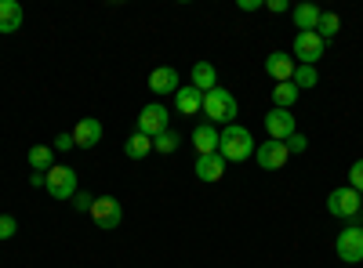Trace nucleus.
<instances>
[{
    "label": "nucleus",
    "mask_w": 363,
    "mask_h": 268,
    "mask_svg": "<svg viewBox=\"0 0 363 268\" xmlns=\"http://www.w3.org/2000/svg\"><path fill=\"white\" fill-rule=\"evenodd\" d=\"M258 8H265L262 0H240V11H258Z\"/></svg>",
    "instance_id": "32"
},
{
    "label": "nucleus",
    "mask_w": 363,
    "mask_h": 268,
    "mask_svg": "<svg viewBox=\"0 0 363 268\" xmlns=\"http://www.w3.org/2000/svg\"><path fill=\"white\" fill-rule=\"evenodd\" d=\"M87 214L95 218V225H99L102 232H113V228L124 225V203H120L116 196H99L95 203H91Z\"/></svg>",
    "instance_id": "4"
},
{
    "label": "nucleus",
    "mask_w": 363,
    "mask_h": 268,
    "mask_svg": "<svg viewBox=\"0 0 363 268\" xmlns=\"http://www.w3.org/2000/svg\"><path fill=\"white\" fill-rule=\"evenodd\" d=\"M203 116H211V124H233L236 120V112H240V105H236V98L225 91V87H215V91H207L203 95V109H200Z\"/></svg>",
    "instance_id": "2"
},
{
    "label": "nucleus",
    "mask_w": 363,
    "mask_h": 268,
    "mask_svg": "<svg viewBox=\"0 0 363 268\" xmlns=\"http://www.w3.org/2000/svg\"><path fill=\"white\" fill-rule=\"evenodd\" d=\"M323 51H327V40L316 33H294V62L298 66H316L320 58H323Z\"/></svg>",
    "instance_id": "6"
},
{
    "label": "nucleus",
    "mask_w": 363,
    "mask_h": 268,
    "mask_svg": "<svg viewBox=\"0 0 363 268\" xmlns=\"http://www.w3.org/2000/svg\"><path fill=\"white\" fill-rule=\"evenodd\" d=\"M69 134H73V145H77V148H95V145L102 141V124L95 120V116H84V120H80Z\"/></svg>",
    "instance_id": "12"
},
{
    "label": "nucleus",
    "mask_w": 363,
    "mask_h": 268,
    "mask_svg": "<svg viewBox=\"0 0 363 268\" xmlns=\"http://www.w3.org/2000/svg\"><path fill=\"white\" fill-rule=\"evenodd\" d=\"M349 189H356V192L363 196V160H356V163L349 167Z\"/></svg>",
    "instance_id": "26"
},
{
    "label": "nucleus",
    "mask_w": 363,
    "mask_h": 268,
    "mask_svg": "<svg viewBox=\"0 0 363 268\" xmlns=\"http://www.w3.org/2000/svg\"><path fill=\"white\" fill-rule=\"evenodd\" d=\"M189 76H193V87H196L200 95H207V91H215V87H218V69L211 66V62H196L189 69Z\"/></svg>",
    "instance_id": "17"
},
{
    "label": "nucleus",
    "mask_w": 363,
    "mask_h": 268,
    "mask_svg": "<svg viewBox=\"0 0 363 268\" xmlns=\"http://www.w3.org/2000/svg\"><path fill=\"white\" fill-rule=\"evenodd\" d=\"M255 160H258V167L262 170H280L287 160H291V153H287V145L284 141H265V145H258L255 148Z\"/></svg>",
    "instance_id": "10"
},
{
    "label": "nucleus",
    "mask_w": 363,
    "mask_h": 268,
    "mask_svg": "<svg viewBox=\"0 0 363 268\" xmlns=\"http://www.w3.org/2000/svg\"><path fill=\"white\" fill-rule=\"evenodd\" d=\"M26 160H29V167H33V174H48V170L55 167V163H51V160H55V148H51V145H33Z\"/></svg>",
    "instance_id": "20"
},
{
    "label": "nucleus",
    "mask_w": 363,
    "mask_h": 268,
    "mask_svg": "<svg viewBox=\"0 0 363 268\" xmlns=\"http://www.w3.org/2000/svg\"><path fill=\"white\" fill-rule=\"evenodd\" d=\"M171 124V116H167V109L164 105H145L142 112H138V134H145V138H160L164 131H171L167 127Z\"/></svg>",
    "instance_id": "8"
},
{
    "label": "nucleus",
    "mask_w": 363,
    "mask_h": 268,
    "mask_svg": "<svg viewBox=\"0 0 363 268\" xmlns=\"http://www.w3.org/2000/svg\"><path fill=\"white\" fill-rule=\"evenodd\" d=\"M29 185H33V189H44V174H29Z\"/></svg>",
    "instance_id": "33"
},
{
    "label": "nucleus",
    "mask_w": 363,
    "mask_h": 268,
    "mask_svg": "<svg viewBox=\"0 0 363 268\" xmlns=\"http://www.w3.org/2000/svg\"><path fill=\"white\" fill-rule=\"evenodd\" d=\"M272 15H284V11H291V4H287V0H269V4H265Z\"/></svg>",
    "instance_id": "31"
},
{
    "label": "nucleus",
    "mask_w": 363,
    "mask_h": 268,
    "mask_svg": "<svg viewBox=\"0 0 363 268\" xmlns=\"http://www.w3.org/2000/svg\"><path fill=\"white\" fill-rule=\"evenodd\" d=\"M338 29H342V18L335 11H320V22H316V33L323 40H335L338 37Z\"/></svg>",
    "instance_id": "23"
},
{
    "label": "nucleus",
    "mask_w": 363,
    "mask_h": 268,
    "mask_svg": "<svg viewBox=\"0 0 363 268\" xmlns=\"http://www.w3.org/2000/svg\"><path fill=\"white\" fill-rule=\"evenodd\" d=\"M22 29V4L18 0H0V33H18Z\"/></svg>",
    "instance_id": "18"
},
{
    "label": "nucleus",
    "mask_w": 363,
    "mask_h": 268,
    "mask_svg": "<svg viewBox=\"0 0 363 268\" xmlns=\"http://www.w3.org/2000/svg\"><path fill=\"white\" fill-rule=\"evenodd\" d=\"M218 138H222V131H215V124H200V127L193 131L196 156H211V153H218Z\"/></svg>",
    "instance_id": "14"
},
{
    "label": "nucleus",
    "mask_w": 363,
    "mask_h": 268,
    "mask_svg": "<svg viewBox=\"0 0 363 268\" xmlns=\"http://www.w3.org/2000/svg\"><path fill=\"white\" fill-rule=\"evenodd\" d=\"M51 148H58V153H69V148H77V145H73V134H58Z\"/></svg>",
    "instance_id": "30"
},
{
    "label": "nucleus",
    "mask_w": 363,
    "mask_h": 268,
    "mask_svg": "<svg viewBox=\"0 0 363 268\" xmlns=\"http://www.w3.org/2000/svg\"><path fill=\"white\" fill-rule=\"evenodd\" d=\"M255 148H258V145H255L251 131L240 127V124H229V127L222 131V138H218V156H222L225 163H244V160H251Z\"/></svg>",
    "instance_id": "1"
},
{
    "label": "nucleus",
    "mask_w": 363,
    "mask_h": 268,
    "mask_svg": "<svg viewBox=\"0 0 363 268\" xmlns=\"http://www.w3.org/2000/svg\"><path fill=\"white\" fill-rule=\"evenodd\" d=\"M174 105H178L182 116H196V112L203 109V95L196 91L193 83H189V87H178V91H174Z\"/></svg>",
    "instance_id": "16"
},
{
    "label": "nucleus",
    "mask_w": 363,
    "mask_h": 268,
    "mask_svg": "<svg viewBox=\"0 0 363 268\" xmlns=\"http://www.w3.org/2000/svg\"><path fill=\"white\" fill-rule=\"evenodd\" d=\"M196 177H200V182H222V177H225V160L218 153L196 156Z\"/></svg>",
    "instance_id": "15"
},
{
    "label": "nucleus",
    "mask_w": 363,
    "mask_h": 268,
    "mask_svg": "<svg viewBox=\"0 0 363 268\" xmlns=\"http://www.w3.org/2000/svg\"><path fill=\"white\" fill-rule=\"evenodd\" d=\"M294 69H298V62H294V54H287V51H272L265 58V73L277 80V83H291L294 80Z\"/></svg>",
    "instance_id": "11"
},
{
    "label": "nucleus",
    "mask_w": 363,
    "mask_h": 268,
    "mask_svg": "<svg viewBox=\"0 0 363 268\" xmlns=\"http://www.w3.org/2000/svg\"><path fill=\"white\" fill-rule=\"evenodd\" d=\"M335 250L345 264H356L363 261V225H349L338 232V240H335Z\"/></svg>",
    "instance_id": "7"
},
{
    "label": "nucleus",
    "mask_w": 363,
    "mask_h": 268,
    "mask_svg": "<svg viewBox=\"0 0 363 268\" xmlns=\"http://www.w3.org/2000/svg\"><path fill=\"white\" fill-rule=\"evenodd\" d=\"M363 211V196L356 192V189H349V185H342V189H335L327 196V214H335V218H356Z\"/></svg>",
    "instance_id": "5"
},
{
    "label": "nucleus",
    "mask_w": 363,
    "mask_h": 268,
    "mask_svg": "<svg viewBox=\"0 0 363 268\" xmlns=\"http://www.w3.org/2000/svg\"><path fill=\"white\" fill-rule=\"evenodd\" d=\"M284 145H287V153H306V148H309V138L301 134V131H294V134H291Z\"/></svg>",
    "instance_id": "27"
},
{
    "label": "nucleus",
    "mask_w": 363,
    "mask_h": 268,
    "mask_svg": "<svg viewBox=\"0 0 363 268\" xmlns=\"http://www.w3.org/2000/svg\"><path fill=\"white\" fill-rule=\"evenodd\" d=\"M178 69H171V66H157L153 73H149V87H153V95H171V91H178Z\"/></svg>",
    "instance_id": "13"
},
{
    "label": "nucleus",
    "mask_w": 363,
    "mask_h": 268,
    "mask_svg": "<svg viewBox=\"0 0 363 268\" xmlns=\"http://www.w3.org/2000/svg\"><path fill=\"white\" fill-rule=\"evenodd\" d=\"M298 102V87L294 83H277L272 87V109H291Z\"/></svg>",
    "instance_id": "22"
},
{
    "label": "nucleus",
    "mask_w": 363,
    "mask_h": 268,
    "mask_svg": "<svg viewBox=\"0 0 363 268\" xmlns=\"http://www.w3.org/2000/svg\"><path fill=\"white\" fill-rule=\"evenodd\" d=\"M291 15H294L298 33H313V29H316V22H320V8H316V4H298Z\"/></svg>",
    "instance_id": "19"
},
{
    "label": "nucleus",
    "mask_w": 363,
    "mask_h": 268,
    "mask_svg": "<svg viewBox=\"0 0 363 268\" xmlns=\"http://www.w3.org/2000/svg\"><path fill=\"white\" fill-rule=\"evenodd\" d=\"M44 189H48V196L51 199H58V203H69L77 192H80V182H77V170L73 167H51L48 174H44Z\"/></svg>",
    "instance_id": "3"
},
{
    "label": "nucleus",
    "mask_w": 363,
    "mask_h": 268,
    "mask_svg": "<svg viewBox=\"0 0 363 268\" xmlns=\"http://www.w3.org/2000/svg\"><path fill=\"white\" fill-rule=\"evenodd\" d=\"M91 203H95V196H87V192H77L73 196V206H77V211H84V214L91 211Z\"/></svg>",
    "instance_id": "29"
},
{
    "label": "nucleus",
    "mask_w": 363,
    "mask_h": 268,
    "mask_svg": "<svg viewBox=\"0 0 363 268\" xmlns=\"http://www.w3.org/2000/svg\"><path fill=\"white\" fill-rule=\"evenodd\" d=\"M178 145H182V138H178L174 131H164L160 138H153V153H160V156H171Z\"/></svg>",
    "instance_id": "24"
},
{
    "label": "nucleus",
    "mask_w": 363,
    "mask_h": 268,
    "mask_svg": "<svg viewBox=\"0 0 363 268\" xmlns=\"http://www.w3.org/2000/svg\"><path fill=\"white\" fill-rule=\"evenodd\" d=\"M265 131H269L272 141H287V138L298 131V120L291 116V109H269V116H265Z\"/></svg>",
    "instance_id": "9"
},
{
    "label": "nucleus",
    "mask_w": 363,
    "mask_h": 268,
    "mask_svg": "<svg viewBox=\"0 0 363 268\" xmlns=\"http://www.w3.org/2000/svg\"><path fill=\"white\" fill-rule=\"evenodd\" d=\"M124 153H128V160H145L149 153H153V138H145V134H131L128 141H124Z\"/></svg>",
    "instance_id": "21"
},
{
    "label": "nucleus",
    "mask_w": 363,
    "mask_h": 268,
    "mask_svg": "<svg viewBox=\"0 0 363 268\" xmlns=\"http://www.w3.org/2000/svg\"><path fill=\"white\" fill-rule=\"evenodd\" d=\"M15 232H18V221L11 214H0V240H11Z\"/></svg>",
    "instance_id": "28"
},
{
    "label": "nucleus",
    "mask_w": 363,
    "mask_h": 268,
    "mask_svg": "<svg viewBox=\"0 0 363 268\" xmlns=\"http://www.w3.org/2000/svg\"><path fill=\"white\" fill-rule=\"evenodd\" d=\"M316 80H320V76H316V66H298L291 83L298 87V91H306V87H316Z\"/></svg>",
    "instance_id": "25"
}]
</instances>
